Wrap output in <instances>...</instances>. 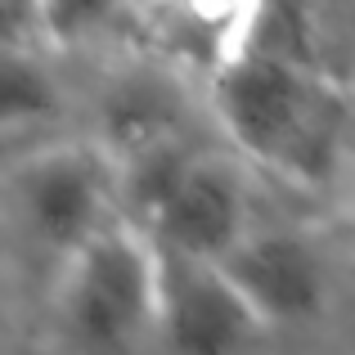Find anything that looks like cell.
<instances>
[{
	"instance_id": "9",
	"label": "cell",
	"mask_w": 355,
	"mask_h": 355,
	"mask_svg": "<svg viewBox=\"0 0 355 355\" xmlns=\"http://www.w3.org/2000/svg\"><path fill=\"white\" fill-rule=\"evenodd\" d=\"M36 5H41L45 32L54 41H72V36L90 32L95 23H104L117 0H36Z\"/></svg>"
},
{
	"instance_id": "1",
	"label": "cell",
	"mask_w": 355,
	"mask_h": 355,
	"mask_svg": "<svg viewBox=\"0 0 355 355\" xmlns=\"http://www.w3.org/2000/svg\"><path fill=\"white\" fill-rule=\"evenodd\" d=\"M211 104L230 139L266 171L297 184H324L338 171L351 99L302 32L279 27L275 5L257 41L211 77Z\"/></svg>"
},
{
	"instance_id": "6",
	"label": "cell",
	"mask_w": 355,
	"mask_h": 355,
	"mask_svg": "<svg viewBox=\"0 0 355 355\" xmlns=\"http://www.w3.org/2000/svg\"><path fill=\"white\" fill-rule=\"evenodd\" d=\"M266 14L270 0H139L157 54L207 72V81L257 41Z\"/></svg>"
},
{
	"instance_id": "5",
	"label": "cell",
	"mask_w": 355,
	"mask_h": 355,
	"mask_svg": "<svg viewBox=\"0 0 355 355\" xmlns=\"http://www.w3.org/2000/svg\"><path fill=\"white\" fill-rule=\"evenodd\" d=\"M157 248V338L171 355H243L261 338L257 311L220 257Z\"/></svg>"
},
{
	"instance_id": "4",
	"label": "cell",
	"mask_w": 355,
	"mask_h": 355,
	"mask_svg": "<svg viewBox=\"0 0 355 355\" xmlns=\"http://www.w3.org/2000/svg\"><path fill=\"white\" fill-rule=\"evenodd\" d=\"M9 189L27 234L54 248L63 261L104 225L126 216L113 157L86 144H50L32 153L14 171Z\"/></svg>"
},
{
	"instance_id": "8",
	"label": "cell",
	"mask_w": 355,
	"mask_h": 355,
	"mask_svg": "<svg viewBox=\"0 0 355 355\" xmlns=\"http://www.w3.org/2000/svg\"><path fill=\"white\" fill-rule=\"evenodd\" d=\"M99 130H104V153L113 157V166H126L171 139H184V95L162 68L126 72L108 86Z\"/></svg>"
},
{
	"instance_id": "3",
	"label": "cell",
	"mask_w": 355,
	"mask_h": 355,
	"mask_svg": "<svg viewBox=\"0 0 355 355\" xmlns=\"http://www.w3.org/2000/svg\"><path fill=\"white\" fill-rule=\"evenodd\" d=\"M59 320L86 351H135L157 333V248L130 216H117L63 261Z\"/></svg>"
},
{
	"instance_id": "2",
	"label": "cell",
	"mask_w": 355,
	"mask_h": 355,
	"mask_svg": "<svg viewBox=\"0 0 355 355\" xmlns=\"http://www.w3.org/2000/svg\"><path fill=\"white\" fill-rule=\"evenodd\" d=\"M117 184L126 216L162 248L225 257L257 225L243 171L189 139H171L117 166Z\"/></svg>"
},
{
	"instance_id": "7",
	"label": "cell",
	"mask_w": 355,
	"mask_h": 355,
	"mask_svg": "<svg viewBox=\"0 0 355 355\" xmlns=\"http://www.w3.org/2000/svg\"><path fill=\"white\" fill-rule=\"evenodd\" d=\"M220 261L266 320H302L324 302V261L293 230L252 225Z\"/></svg>"
}]
</instances>
